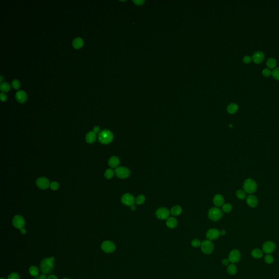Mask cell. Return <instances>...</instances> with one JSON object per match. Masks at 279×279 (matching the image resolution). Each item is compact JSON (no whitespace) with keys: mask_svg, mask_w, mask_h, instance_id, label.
I'll return each mask as SVG.
<instances>
[{"mask_svg":"<svg viewBox=\"0 0 279 279\" xmlns=\"http://www.w3.org/2000/svg\"><path fill=\"white\" fill-rule=\"evenodd\" d=\"M59 184L56 182H53L50 185V187L51 190H57L59 188Z\"/></svg>","mask_w":279,"mask_h":279,"instance_id":"obj_38","label":"cell"},{"mask_svg":"<svg viewBox=\"0 0 279 279\" xmlns=\"http://www.w3.org/2000/svg\"><path fill=\"white\" fill-rule=\"evenodd\" d=\"M20 232H21V233H22L23 234H26V229H25V228H22L21 230H20Z\"/></svg>","mask_w":279,"mask_h":279,"instance_id":"obj_47","label":"cell"},{"mask_svg":"<svg viewBox=\"0 0 279 279\" xmlns=\"http://www.w3.org/2000/svg\"><path fill=\"white\" fill-rule=\"evenodd\" d=\"M264 57H265L264 54L262 51H256L255 53L253 54L252 59L255 63L258 64L263 61V60L264 59Z\"/></svg>","mask_w":279,"mask_h":279,"instance_id":"obj_15","label":"cell"},{"mask_svg":"<svg viewBox=\"0 0 279 279\" xmlns=\"http://www.w3.org/2000/svg\"><path fill=\"white\" fill-rule=\"evenodd\" d=\"M0 97H1V101H6L7 100V95H6V94L3 93V92L1 93Z\"/></svg>","mask_w":279,"mask_h":279,"instance_id":"obj_42","label":"cell"},{"mask_svg":"<svg viewBox=\"0 0 279 279\" xmlns=\"http://www.w3.org/2000/svg\"><path fill=\"white\" fill-rule=\"evenodd\" d=\"M113 135L111 131L103 130L98 134V141L99 142L104 144H107L113 141Z\"/></svg>","mask_w":279,"mask_h":279,"instance_id":"obj_2","label":"cell"},{"mask_svg":"<svg viewBox=\"0 0 279 279\" xmlns=\"http://www.w3.org/2000/svg\"><path fill=\"white\" fill-rule=\"evenodd\" d=\"M47 279H58V278H57V277L56 276H55V275H50V276H49L48 277V278H47Z\"/></svg>","mask_w":279,"mask_h":279,"instance_id":"obj_45","label":"cell"},{"mask_svg":"<svg viewBox=\"0 0 279 279\" xmlns=\"http://www.w3.org/2000/svg\"><path fill=\"white\" fill-rule=\"evenodd\" d=\"M230 261L228 260V258H225V259H224L222 261V264L224 265V266H228L229 265V263H230Z\"/></svg>","mask_w":279,"mask_h":279,"instance_id":"obj_43","label":"cell"},{"mask_svg":"<svg viewBox=\"0 0 279 279\" xmlns=\"http://www.w3.org/2000/svg\"><path fill=\"white\" fill-rule=\"evenodd\" d=\"M201 249L204 254L209 255L212 254L214 250V244L209 240H205L201 243Z\"/></svg>","mask_w":279,"mask_h":279,"instance_id":"obj_5","label":"cell"},{"mask_svg":"<svg viewBox=\"0 0 279 279\" xmlns=\"http://www.w3.org/2000/svg\"><path fill=\"white\" fill-rule=\"evenodd\" d=\"M222 210L225 213H230L232 210V206L231 204L226 203L222 206Z\"/></svg>","mask_w":279,"mask_h":279,"instance_id":"obj_32","label":"cell"},{"mask_svg":"<svg viewBox=\"0 0 279 279\" xmlns=\"http://www.w3.org/2000/svg\"><path fill=\"white\" fill-rule=\"evenodd\" d=\"M55 258L51 257L44 259L41 263V270L43 273L49 274L54 269Z\"/></svg>","mask_w":279,"mask_h":279,"instance_id":"obj_1","label":"cell"},{"mask_svg":"<svg viewBox=\"0 0 279 279\" xmlns=\"http://www.w3.org/2000/svg\"><path fill=\"white\" fill-rule=\"evenodd\" d=\"M0 279H5V278H1Z\"/></svg>","mask_w":279,"mask_h":279,"instance_id":"obj_51","label":"cell"},{"mask_svg":"<svg viewBox=\"0 0 279 279\" xmlns=\"http://www.w3.org/2000/svg\"><path fill=\"white\" fill-rule=\"evenodd\" d=\"M155 215L160 220H166L168 218L170 211L166 208H159L155 213Z\"/></svg>","mask_w":279,"mask_h":279,"instance_id":"obj_10","label":"cell"},{"mask_svg":"<svg viewBox=\"0 0 279 279\" xmlns=\"http://www.w3.org/2000/svg\"><path fill=\"white\" fill-rule=\"evenodd\" d=\"M13 224L16 228L21 230L22 228H24L25 225V221L24 218L21 216L19 215H15L13 219Z\"/></svg>","mask_w":279,"mask_h":279,"instance_id":"obj_9","label":"cell"},{"mask_svg":"<svg viewBox=\"0 0 279 279\" xmlns=\"http://www.w3.org/2000/svg\"><path fill=\"white\" fill-rule=\"evenodd\" d=\"M121 201L125 206H131L134 204L135 202V198L134 196L131 194H125L122 197Z\"/></svg>","mask_w":279,"mask_h":279,"instance_id":"obj_8","label":"cell"},{"mask_svg":"<svg viewBox=\"0 0 279 279\" xmlns=\"http://www.w3.org/2000/svg\"><path fill=\"white\" fill-rule=\"evenodd\" d=\"M257 185L255 181L251 178L246 179L243 183V189L245 192L250 194L254 193L257 190Z\"/></svg>","mask_w":279,"mask_h":279,"instance_id":"obj_3","label":"cell"},{"mask_svg":"<svg viewBox=\"0 0 279 279\" xmlns=\"http://www.w3.org/2000/svg\"><path fill=\"white\" fill-rule=\"evenodd\" d=\"M40 279H47V276L45 274H42L39 276Z\"/></svg>","mask_w":279,"mask_h":279,"instance_id":"obj_46","label":"cell"},{"mask_svg":"<svg viewBox=\"0 0 279 279\" xmlns=\"http://www.w3.org/2000/svg\"><path fill=\"white\" fill-rule=\"evenodd\" d=\"M220 235L221 236H224L226 234V231L224 230H222L221 231H220Z\"/></svg>","mask_w":279,"mask_h":279,"instance_id":"obj_48","label":"cell"},{"mask_svg":"<svg viewBox=\"0 0 279 279\" xmlns=\"http://www.w3.org/2000/svg\"><path fill=\"white\" fill-rule=\"evenodd\" d=\"M264 261L267 264H272V263H273L274 259L272 256L270 255H267L264 257Z\"/></svg>","mask_w":279,"mask_h":279,"instance_id":"obj_35","label":"cell"},{"mask_svg":"<svg viewBox=\"0 0 279 279\" xmlns=\"http://www.w3.org/2000/svg\"><path fill=\"white\" fill-rule=\"evenodd\" d=\"M11 89V85L7 83H2L0 85V89L2 92H7Z\"/></svg>","mask_w":279,"mask_h":279,"instance_id":"obj_29","label":"cell"},{"mask_svg":"<svg viewBox=\"0 0 279 279\" xmlns=\"http://www.w3.org/2000/svg\"><path fill=\"white\" fill-rule=\"evenodd\" d=\"M276 248V245L273 242L268 241L263 244L262 250L263 252L269 254L273 252Z\"/></svg>","mask_w":279,"mask_h":279,"instance_id":"obj_12","label":"cell"},{"mask_svg":"<svg viewBox=\"0 0 279 279\" xmlns=\"http://www.w3.org/2000/svg\"><path fill=\"white\" fill-rule=\"evenodd\" d=\"M108 164L111 168H116L119 164V158L116 156H113L109 160Z\"/></svg>","mask_w":279,"mask_h":279,"instance_id":"obj_20","label":"cell"},{"mask_svg":"<svg viewBox=\"0 0 279 279\" xmlns=\"http://www.w3.org/2000/svg\"><path fill=\"white\" fill-rule=\"evenodd\" d=\"M83 45V39L80 37L75 38L73 42V46L76 49H79L82 48Z\"/></svg>","mask_w":279,"mask_h":279,"instance_id":"obj_21","label":"cell"},{"mask_svg":"<svg viewBox=\"0 0 279 279\" xmlns=\"http://www.w3.org/2000/svg\"><path fill=\"white\" fill-rule=\"evenodd\" d=\"M101 248L105 253H113L116 250V245L112 242L107 240L101 244Z\"/></svg>","mask_w":279,"mask_h":279,"instance_id":"obj_7","label":"cell"},{"mask_svg":"<svg viewBox=\"0 0 279 279\" xmlns=\"http://www.w3.org/2000/svg\"><path fill=\"white\" fill-rule=\"evenodd\" d=\"M29 273L30 274L34 277H37L39 275V270L38 268L35 266H32L29 269Z\"/></svg>","mask_w":279,"mask_h":279,"instance_id":"obj_26","label":"cell"},{"mask_svg":"<svg viewBox=\"0 0 279 279\" xmlns=\"http://www.w3.org/2000/svg\"><path fill=\"white\" fill-rule=\"evenodd\" d=\"M182 209L179 206H175L173 207L170 211L171 214L173 216L179 215L182 213Z\"/></svg>","mask_w":279,"mask_h":279,"instance_id":"obj_23","label":"cell"},{"mask_svg":"<svg viewBox=\"0 0 279 279\" xmlns=\"http://www.w3.org/2000/svg\"><path fill=\"white\" fill-rule=\"evenodd\" d=\"M214 204L216 207L222 206L224 204V198L220 194H217L213 198Z\"/></svg>","mask_w":279,"mask_h":279,"instance_id":"obj_18","label":"cell"},{"mask_svg":"<svg viewBox=\"0 0 279 279\" xmlns=\"http://www.w3.org/2000/svg\"><path fill=\"white\" fill-rule=\"evenodd\" d=\"M131 210H132L135 211V210H136V206H135L134 204H133V205L131 206Z\"/></svg>","mask_w":279,"mask_h":279,"instance_id":"obj_49","label":"cell"},{"mask_svg":"<svg viewBox=\"0 0 279 279\" xmlns=\"http://www.w3.org/2000/svg\"><path fill=\"white\" fill-rule=\"evenodd\" d=\"M241 257V254L239 250L237 249L233 250L230 252L228 255V260L232 263H236L239 261Z\"/></svg>","mask_w":279,"mask_h":279,"instance_id":"obj_11","label":"cell"},{"mask_svg":"<svg viewBox=\"0 0 279 279\" xmlns=\"http://www.w3.org/2000/svg\"><path fill=\"white\" fill-rule=\"evenodd\" d=\"M222 216V213L219 208L213 207L210 208L208 212V218L213 221L220 220Z\"/></svg>","mask_w":279,"mask_h":279,"instance_id":"obj_4","label":"cell"},{"mask_svg":"<svg viewBox=\"0 0 279 279\" xmlns=\"http://www.w3.org/2000/svg\"><path fill=\"white\" fill-rule=\"evenodd\" d=\"M246 203L250 207L255 208L258 205V199L255 196L250 195L246 198Z\"/></svg>","mask_w":279,"mask_h":279,"instance_id":"obj_17","label":"cell"},{"mask_svg":"<svg viewBox=\"0 0 279 279\" xmlns=\"http://www.w3.org/2000/svg\"><path fill=\"white\" fill-rule=\"evenodd\" d=\"M201 243L200 242V241L197 239H193L191 242V245L192 247L194 248H198L200 246H201Z\"/></svg>","mask_w":279,"mask_h":279,"instance_id":"obj_34","label":"cell"},{"mask_svg":"<svg viewBox=\"0 0 279 279\" xmlns=\"http://www.w3.org/2000/svg\"><path fill=\"white\" fill-rule=\"evenodd\" d=\"M262 74L265 77H269V76H270L272 75V72L269 69H268V68H265V69H264L263 70Z\"/></svg>","mask_w":279,"mask_h":279,"instance_id":"obj_39","label":"cell"},{"mask_svg":"<svg viewBox=\"0 0 279 279\" xmlns=\"http://www.w3.org/2000/svg\"><path fill=\"white\" fill-rule=\"evenodd\" d=\"M115 173L118 178L125 179L128 178L130 176L131 171L127 167L121 166L117 167L115 169Z\"/></svg>","mask_w":279,"mask_h":279,"instance_id":"obj_6","label":"cell"},{"mask_svg":"<svg viewBox=\"0 0 279 279\" xmlns=\"http://www.w3.org/2000/svg\"><path fill=\"white\" fill-rule=\"evenodd\" d=\"M227 272L230 275H235L237 273V268L233 264H229L227 267Z\"/></svg>","mask_w":279,"mask_h":279,"instance_id":"obj_27","label":"cell"},{"mask_svg":"<svg viewBox=\"0 0 279 279\" xmlns=\"http://www.w3.org/2000/svg\"><path fill=\"white\" fill-rule=\"evenodd\" d=\"M166 225L167 227L171 229H173L177 227L178 225V221L173 217H170L167 219H166Z\"/></svg>","mask_w":279,"mask_h":279,"instance_id":"obj_19","label":"cell"},{"mask_svg":"<svg viewBox=\"0 0 279 279\" xmlns=\"http://www.w3.org/2000/svg\"><path fill=\"white\" fill-rule=\"evenodd\" d=\"M36 184L41 189H46L50 185L49 179L45 177L38 178L36 180Z\"/></svg>","mask_w":279,"mask_h":279,"instance_id":"obj_14","label":"cell"},{"mask_svg":"<svg viewBox=\"0 0 279 279\" xmlns=\"http://www.w3.org/2000/svg\"><path fill=\"white\" fill-rule=\"evenodd\" d=\"M145 197L143 195H140L135 198V202L137 204H142L145 201Z\"/></svg>","mask_w":279,"mask_h":279,"instance_id":"obj_33","label":"cell"},{"mask_svg":"<svg viewBox=\"0 0 279 279\" xmlns=\"http://www.w3.org/2000/svg\"><path fill=\"white\" fill-rule=\"evenodd\" d=\"M276 64H277L276 61L274 58H269L267 61V65L268 67H269L270 69L274 68L276 67Z\"/></svg>","mask_w":279,"mask_h":279,"instance_id":"obj_28","label":"cell"},{"mask_svg":"<svg viewBox=\"0 0 279 279\" xmlns=\"http://www.w3.org/2000/svg\"><path fill=\"white\" fill-rule=\"evenodd\" d=\"M272 74L275 79L279 80V68H275L272 71Z\"/></svg>","mask_w":279,"mask_h":279,"instance_id":"obj_37","label":"cell"},{"mask_svg":"<svg viewBox=\"0 0 279 279\" xmlns=\"http://www.w3.org/2000/svg\"><path fill=\"white\" fill-rule=\"evenodd\" d=\"M238 110V106L237 104L234 103H232L227 107V111L231 114L235 113Z\"/></svg>","mask_w":279,"mask_h":279,"instance_id":"obj_25","label":"cell"},{"mask_svg":"<svg viewBox=\"0 0 279 279\" xmlns=\"http://www.w3.org/2000/svg\"><path fill=\"white\" fill-rule=\"evenodd\" d=\"M20 276L18 274V273H12L8 277V279H20Z\"/></svg>","mask_w":279,"mask_h":279,"instance_id":"obj_40","label":"cell"},{"mask_svg":"<svg viewBox=\"0 0 279 279\" xmlns=\"http://www.w3.org/2000/svg\"><path fill=\"white\" fill-rule=\"evenodd\" d=\"M93 131L95 133V134H97V133H99L101 132V131H100V128H99V127H98V126H95V127H94V128H93Z\"/></svg>","mask_w":279,"mask_h":279,"instance_id":"obj_44","label":"cell"},{"mask_svg":"<svg viewBox=\"0 0 279 279\" xmlns=\"http://www.w3.org/2000/svg\"><path fill=\"white\" fill-rule=\"evenodd\" d=\"M95 140H96V134L93 131H90L87 134L86 137V140L87 142L89 143H92L94 142Z\"/></svg>","mask_w":279,"mask_h":279,"instance_id":"obj_22","label":"cell"},{"mask_svg":"<svg viewBox=\"0 0 279 279\" xmlns=\"http://www.w3.org/2000/svg\"><path fill=\"white\" fill-rule=\"evenodd\" d=\"M115 174V171L111 168H109L106 170L104 174L105 177L107 179H111L113 178Z\"/></svg>","mask_w":279,"mask_h":279,"instance_id":"obj_31","label":"cell"},{"mask_svg":"<svg viewBox=\"0 0 279 279\" xmlns=\"http://www.w3.org/2000/svg\"><path fill=\"white\" fill-rule=\"evenodd\" d=\"M68 279V278H64V279Z\"/></svg>","mask_w":279,"mask_h":279,"instance_id":"obj_52","label":"cell"},{"mask_svg":"<svg viewBox=\"0 0 279 279\" xmlns=\"http://www.w3.org/2000/svg\"><path fill=\"white\" fill-rule=\"evenodd\" d=\"M251 255L255 258H260L263 256V251L259 249H255L251 251Z\"/></svg>","mask_w":279,"mask_h":279,"instance_id":"obj_24","label":"cell"},{"mask_svg":"<svg viewBox=\"0 0 279 279\" xmlns=\"http://www.w3.org/2000/svg\"><path fill=\"white\" fill-rule=\"evenodd\" d=\"M16 99L20 103H24L27 99V95L24 91H19L16 93Z\"/></svg>","mask_w":279,"mask_h":279,"instance_id":"obj_16","label":"cell"},{"mask_svg":"<svg viewBox=\"0 0 279 279\" xmlns=\"http://www.w3.org/2000/svg\"><path fill=\"white\" fill-rule=\"evenodd\" d=\"M236 196H237L238 198L240 200H244L246 197V195L244 190L239 189L236 191Z\"/></svg>","mask_w":279,"mask_h":279,"instance_id":"obj_30","label":"cell"},{"mask_svg":"<svg viewBox=\"0 0 279 279\" xmlns=\"http://www.w3.org/2000/svg\"><path fill=\"white\" fill-rule=\"evenodd\" d=\"M1 77L0 82H1V83H2V81H3V77H2V76H1V77Z\"/></svg>","mask_w":279,"mask_h":279,"instance_id":"obj_50","label":"cell"},{"mask_svg":"<svg viewBox=\"0 0 279 279\" xmlns=\"http://www.w3.org/2000/svg\"><path fill=\"white\" fill-rule=\"evenodd\" d=\"M251 61H252V59L249 56H245L244 57L243 59V61L244 63H246V64L251 62Z\"/></svg>","mask_w":279,"mask_h":279,"instance_id":"obj_41","label":"cell"},{"mask_svg":"<svg viewBox=\"0 0 279 279\" xmlns=\"http://www.w3.org/2000/svg\"><path fill=\"white\" fill-rule=\"evenodd\" d=\"M12 86L15 89H18L20 87V83L18 80H14L12 81Z\"/></svg>","mask_w":279,"mask_h":279,"instance_id":"obj_36","label":"cell"},{"mask_svg":"<svg viewBox=\"0 0 279 279\" xmlns=\"http://www.w3.org/2000/svg\"><path fill=\"white\" fill-rule=\"evenodd\" d=\"M220 231L215 228H212L209 230L206 233V237L208 240L210 241L218 239L220 236Z\"/></svg>","mask_w":279,"mask_h":279,"instance_id":"obj_13","label":"cell"}]
</instances>
